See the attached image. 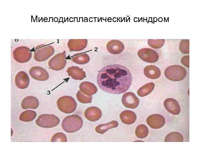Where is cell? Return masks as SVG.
Instances as JSON below:
<instances>
[{
	"mask_svg": "<svg viewBox=\"0 0 200 149\" xmlns=\"http://www.w3.org/2000/svg\"><path fill=\"white\" fill-rule=\"evenodd\" d=\"M97 82L107 92L120 94L126 91L132 81L131 74L125 67L115 64L106 66L98 71Z\"/></svg>",
	"mask_w": 200,
	"mask_h": 149,
	"instance_id": "cell-1",
	"label": "cell"
},
{
	"mask_svg": "<svg viewBox=\"0 0 200 149\" xmlns=\"http://www.w3.org/2000/svg\"><path fill=\"white\" fill-rule=\"evenodd\" d=\"M83 124L82 118L76 114L66 117L63 119L61 124L63 129L69 133H73L78 131L82 127Z\"/></svg>",
	"mask_w": 200,
	"mask_h": 149,
	"instance_id": "cell-2",
	"label": "cell"
},
{
	"mask_svg": "<svg viewBox=\"0 0 200 149\" xmlns=\"http://www.w3.org/2000/svg\"><path fill=\"white\" fill-rule=\"evenodd\" d=\"M164 75L169 80L173 81H179L183 79L186 76L185 69L182 66L174 65L168 67L165 70Z\"/></svg>",
	"mask_w": 200,
	"mask_h": 149,
	"instance_id": "cell-3",
	"label": "cell"
},
{
	"mask_svg": "<svg viewBox=\"0 0 200 149\" xmlns=\"http://www.w3.org/2000/svg\"><path fill=\"white\" fill-rule=\"evenodd\" d=\"M57 104L59 109L66 113L74 112L77 106V103L74 98L69 96H64L60 97L57 100Z\"/></svg>",
	"mask_w": 200,
	"mask_h": 149,
	"instance_id": "cell-4",
	"label": "cell"
},
{
	"mask_svg": "<svg viewBox=\"0 0 200 149\" xmlns=\"http://www.w3.org/2000/svg\"><path fill=\"white\" fill-rule=\"evenodd\" d=\"M60 120L53 114H44L39 116L36 119V124L40 127L50 128L54 127L59 123Z\"/></svg>",
	"mask_w": 200,
	"mask_h": 149,
	"instance_id": "cell-5",
	"label": "cell"
},
{
	"mask_svg": "<svg viewBox=\"0 0 200 149\" xmlns=\"http://www.w3.org/2000/svg\"><path fill=\"white\" fill-rule=\"evenodd\" d=\"M65 57L64 52L55 56L48 62L49 68L56 71L62 70L64 68L66 64V60L64 59Z\"/></svg>",
	"mask_w": 200,
	"mask_h": 149,
	"instance_id": "cell-6",
	"label": "cell"
},
{
	"mask_svg": "<svg viewBox=\"0 0 200 149\" xmlns=\"http://www.w3.org/2000/svg\"><path fill=\"white\" fill-rule=\"evenodd\" d=\"M137 54L141 59L148 63L155 62L159 59L158 53L154 50L149 48H145L140 49Z\"/></svg>",
	"mask_w": 200,
	"mask_h": 149,
	"instance_id": "cell-7",
	"label": "cell"
},
{
	"mask_svg": "<svg viewBox=\"0 0 200 149\" xmlns=\"http://www.w3.org/2000/svg\"><path fill=\"white\" fill-rule=\"evenodd\" d=\"M122 102L126 107L132 109L137 107L139 103V100L135 94L131 92L124 93L122 98Z\"/></svg>",
	"mask_w": 200,
	"mask_h": 149,
	"instance_id": "cell-8",
	"label": "cell"
},
{
	"mask_svg": "<svg viewBox=\"0 0 200 149\" xmlns=\"http://www.w3.org/2000/svg\"><path fill=\"white\" fill-rule=\"evenodd\" d=\"M148 124L151 128L155 129L160 128L163 127L165 123L164 117L157 114L151 115L146 119Z\"/></svg>",
	"mask_w": 200,
	"mask_h": 149,
	"instance_id": "cell-9",
	"label": "cell"
},
{
	"mask_svg": "<svg viewBox=\"0 0 200 149\" xmlns=\"http://www.w3.org/2000/svg\"><path fill=\"white\" fill-rule=\"evenodd\" d=\"M31 76L38 80L44 81L48 79L49 74L47 71L42 67L34 66L31 68L29 71Z\"/></svg>",
	"mask_w": 200,
	"mask_h": 149,
	"instance_id": "cell-10",
	"label": "cell"
},
{
	"mask_svg": "<svg viewBox=\"0 0 200 149\" xmlns=\"http://www.w3.org/2000/svg\"><path fill=\"white\" fill-rule=\"evenodd\" d=\"M29 50L25 48H18L13 52L14 58L17 62L20 63H24L30 59L31 54L28 52Z\"/></svg>",
	"mask_w": 200,
	"mask_h": 149,
	"instance_id": "cell-11",
	"label": "cell"
},
{
	"mask_svg": "<svg viewBox=\"0 0 200 149\" xmlns=\"http://www.w3.org/2000/svg\"><path fill=\"white\" fill-rule=\"evenodd\" d=\"M107 48L108 51L114 55L118 54L124 50V45L121 41L118 40H112L107 43Z\"/></svg>",
	"mask_w": 200,
	"mask_h": 149,
	"instance_id": "cell-12",
	"label": "cell"
},
{
	"mask_svg": "<svg viewBox=\"0 0 200 149\" xmlns=\"http://www.w3.org/2000/svg\"><path fill=\"white\" fill-rule=\"evenodd\" d=\"M165 109L169 113L174 115H178L181 111L180 106L178 102L172 98L165 99L164 102Z\"/></svg>",
	"mask_w": 200,
	"mask_h": 149,
	"instance_id": "cell-13",
	"label": "cell"
},
{
	"mask_svg": "<svg viewBox=\"0 0 200 149\" xmlns=\"http://www.w3.org/2000/svg\"><path fill=\"white\" fill-rule=\"evenodd\" d=\"M102 113L100 109L95 106H91L87 108L84 112L86 118L92 122L97 121L101 117Z\"/></svg>",
	"mask_w": 200,
	"mask_h": 149,
	"instance_id": "cell-14",
	"label": "cell"
},
{
	"mask_svg": "<svg viewBox=\"0 0 200 149\" xmlns=\"http://www.w3.org/2000/svg\"><path fill=\"white\" fill-rule=\"evenodd\" d=\"M15 82L16 86L19 88L25 89L27 88L29 84V78L26 73L20 71L16 76Z\"/></svg>",
	"mask_w": 200,
	"mask_h": 149,
	"instance_id": "cell-15",
	"label": "cell"
},
{
	"mask_svg": "<svg viewBox=\"0 0 200 149\" xmlns=\"http://www.w3.org/2000/svg\"><path fill=\"white\" fill-rule=\"evenodd\" d=\"M53 53L54 50L51 48L40 49L35 53L34 58L37 61H43L49 58Z\"/></svg>",
	"mask_w": 200,
	"mask_h": 149,
	"instance_id": "cell-16",
	"label": "cell"
},
{
	"mask_svg": "<svg viewBox=\"0 0 200 149\" xmlns=\"http://www.w3.org/2000/svg\"><path fill=\"white\" fill-rule=\"evenodd\" d=\"M68 75L75 80H82L86 77V72L82 68L72 66L69 67L66 71Z\"/></svg>",
	"mask_w": 200,
	"mask_h": 149,
	"instance_id": "cell-17",
	"label": "cell"
},
{
	"mask_svg": "<svg viewBox=\"0 0 200 149\" xmlns=\"http://www.w3.org/2000/svg\"><path fill=\"white\" fill-rule=\"evenodd\" d=\"M79 88L82 93L89 96L95 94L97 91L96 86L93 83L88 81L82 82L80 84Z\"/></svg>",
	"mask_w": 200,
	"mask_h": 149,
	"instance_id": "cell-18",
	"label": "cell"
},
{
	"mask_svg": "<svg viewBox=\"0 0 200 149\" xmlns=\"http://www.w3.org/2000/svg\"><path fill=\"white\" fill-rule=\"evenodd\" d=\"M38 99L32 96H29L25 98L22 100L21 104L22 108L24 109H35L39 105Z\"/></svg>",
	"mask_w": 200,
	"mask_h": 149,
	"instance_id": "cell-19",
	"label": "cell"
},
{
	"mask_svg": "<svg viewBox=\"0 0 200 149\" xmlns=\"http://www.w3.org/2000/svg\"><path fill=\"white\" fill-rule=\"evenodd\" d=\"M120 117L123 123L130 125L136 121L137 116L136 113L133 111L126 110L120 114Z\"/></svg>",
	"mask_w": 200,
	"mask_h": 149,
	"instance_id": "cell-20",
	"label": "cell"
},
{
	"mask_svg": "<svg viewBox=\"0 0 200 149\" xmlns=\"http://www.w3.org/2000/svg\"><path fill=\"white\" fill-rule=\"evenodd\" d=\"M144 73L147 78L156 79L159 78L161 73L160 69L156 66L154 65H149L146 67L144 69Z\"/></svg>",
	"mask_w": 200,
	"mask_h": 149,
	"instance_id": "cell-21",
	"label": "cell"
},
{
	"mask_svg": "<svg viewBox=\"0 0 200 149\" xmlns=\"http://www.w3.org/2000/svg\"><path fill=\"white\" fill-rule=\"evenodd\" d=\"M118 125L117 121L113 120L107 123L98 125L96 127L95 130L97 133L103 134L110 129L117 127Z\"/></svg>",
	"mask_w": 200,
	"mask_h": 149,
	"instance_id": "cell-22",
	"label": "cell"
},
{
	"mask_svg": "<svg viewBox=\"0 0 200 149\" xmlns=\"http://www.w3.org/2000/svg\"><path fill=\"white\" fill-rule=\"evenodd\" d=\"M155 84L153 82H150L140 87L137 92L138 95L143 97L149 94L153 90Z\"/></svg>",
	"mask_w": 200,
	"mask_h": 149,
	"instance_id": "cell-23",
	"label": "cell"
},
{
	"mask_svg": "<svg viewBox=\"0 0 200 149\" xmlns=\"http://www.w3.org/2000/svg\"><path fill=\"white\" fill-rule=\"evenodd\" d=\"M37 116L36 112L31 110H27L22 112L20 114L19 119L24 122H29L34 120Z\"/></svg>",
	"mask_w": 200,
	"mask_h": 149,
	"instance_id": "cell-24",
	"label": "cell"
},
{
	"mask_svg": "<svg viewBox=\"0 0 200 149\" xmlns=\"http://www.w3.org/2000/svg\"><path fill=\"white\" fill-rule=\"evenodd\" d=\"M183 138L182 135L177 132H173L168 134L165 137V142H182Z\"/></svg>",
	"mask_w": 200,
	"mask_h": 149,
	"instance_id": "cell-25",
	"label": "cell"
},
{
	"mask_svg": "<svg viewBox=\"0 0 200 149\" xmlns=\"http://www.w3.org/2000/svg\"><path fill=\"white\" fill-rule=\"evenodd\" d=\"M135 133L138 137L140 138H143L148 136L149 133V130L145 125L142 124L137 127Z\"/></svg>",
	"mask_w": 200,
	"mask_h": 149,
	"instance_id": "cell-26",
	"label": "cell"
},
{
	"mask_svg": "<svg viewBox=\"0 0 200 149\" xmlns=\"http://www.w3.org/2000/svg\"><path fill=\"white\" fill-rule=\"evenodd\" d=\"M71 59L74 63L80 65L86 64L90 61L89 57L86 54H77L73 57Z\"/></svg>",
	"mask_w": 200,
	"mask_h": 149,
	"instance_id": "cell-27",
	"label": "cell"
},
{
	"mask_svg": "<svg viewBox=\"0 0 200 149\" xmlns=\"http://www.w3.org/2000/svg\"><path fill=\"white\" fill-rule=\"evenodd\" d=\"M76 97L79 102L84 103H91L92 99V96H87L83 94L80 90L77 93Z\"/></svg>",
	"mask_w": 200,
	"mask_h": 149,
	"instance_id": "cell-28",
	"label": "cell"
},
{
	"mask_svg": "<svg viewBox=\"0 0 200 149\" xmlns=\"http://www.w3.org/2000/svg\"><path fill=\"white\" fill-rule=\"evenodd\" d=\"M51 141L66 142V137L65 134L62 132H57L52 136L51 139Z\"/></svg>",
	"mask_w": 200,
	"mask_h": 149,
	"instance_id": "cell-29",
	"label": "cell"
},
{
	"mask_svg": "<svg viewBox=\"0 0 200 149\" xmlns=\"http://www.w3.org/2000/svg\"><path fill=\"white\" fill-rule=\"evenodd\" d=\"M189 43H180L179 49L180 51L184 54L189 53Z\"/></svg>",
	"mask_w": 200,
	"mask_h": 149,
	"instance_id": "cell-30",
	"label": "cell"
},
{
	"mask_svg": "<svg viewBox=\"0 0 200 149\" xmlns=\"http://www.w3.org/2000/svg\"><path fill=\"white\" fill-rule=\"evenodd\" d=\"M181 62L184 66L188 68L189 67V56H185L182 58Z\"/></svg>",
	"mask_w": 200,
	"mask_h": 149,
	"instance_id": "cell-31",
	"label": "cell"
}]
</instances>
